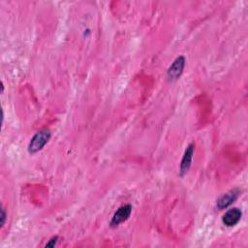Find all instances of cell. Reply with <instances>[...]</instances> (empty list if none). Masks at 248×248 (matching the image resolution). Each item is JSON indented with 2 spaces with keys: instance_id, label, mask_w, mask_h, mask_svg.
I'll list each match as a JSON object with an SVG mask.
<instances>
[{
  "instance_id": "obj_7",
  "label": "cell",
  "mask_w": 248,
  "mask_h": 248,
  "mask_svg": "<svg viewBox=\"0 0 248 248\" xmlns=\"http://www.w3.org/2000/svg\"><path fill=\"white\" fill-rule=\"evenodd\" d=\"M58 241V235L53 236V237L49 240V242L46 244V247H55V246L57 245Z\"/></svg>"
},
{
  "instance_id": "obj_4",
  "label": "cell",
  "mask_w": 248,
  "mask_h": 248,
  "mask_svg": "<svg viewBox=\"0 0 248 248\" xmlns=\"http://www.w3.org/2000/svg\"><path fill=\"white\" fill-rule=\"evenodd\" d=\"M194 152H195V144L191 143L187 146V148H186V150L184 152V155H183V157L181 159L180 169H179L180 170L179 174H180L181 176H184L188 173V171H189V169L191 167V164H192V159H193Z\"/></svg>"
},
{
  "instance_id": "obj_2",
  "label": "cell",
  "mask_w": 248,
  "mask_h": 248,
  "mask_svg": "<svg viewBox=\"0 0 248 248\" xmlns=\"http://www.w3.org/2000/svg\"><path fill=\"white\" fill-rule=\"evenodd\" d=\"M185 58L184 57L180 56L178 58H176L174 62L172 63V65L169 67L168 71H167V77L169 79V81L171 82H175L176 80H178L184 70L185 67Z\"/></svg>"
},
{
  "instance_id": "obj_1",
  "label": "cell",
  "mask_w": 248,
  "mask_h": 248,
  "mask_svg": "<svg viewBox=\"0 0 248 248\" xmlns=\"http://www.w3.org/2000/svg\"><path fill=\"white\" fill-rule=\"evenodd\" d=\"M52 137V132L45 128L40 131H38L30 140L29 145V151L31 154H35L39 152L43 147L49 143L50 139Z\"/></svg>"
},
{
  "instance_id": "obj_6",
  "label": "cell",
  "mask_w": 248,
  "mask_h": 248,
  "mask_svg": "<svg viewBox=\"0 0 248 248\" xmlns=\"http://www.w3.org/2000/svg\"><path fill=\"white\" fill-rule=\"evenodd\" d=\"M241 210L237 207H233L229 209L222 217V222L227 227H233L236 225L241 218Z\"/></svg>"
},
{
  "instance_id": "obj_8",
  "label": "cell",
  "mask_w": 248,
  "mask_h": 248,
  "mask_svg": "<svg viewBox=\"0 0 248 248\" xmlns=\"http://www.w3.org/2000/svg\"><path fill=\"white\" fill-rule=\"evenodd\" d=\"M6 217H7V215H6V211H5L4 207H2V208H1V228H3V227H4V225H5Z\"/></svg>"
},
{
  "instance_id": "obj_3",
  "label": "cell",
  "mask_w": 248,
  "mask_h": 248,
  "mask_svg": "<svg viewBox=\"0 0 248 248\" xmlns=\"http://www.w3.org/2000/svg\"><path fill=\"white\" fill-rule=\"evenodd\" d=\"M132 212V205L131 204H124L122 206H120L116 213L114 214L112 221L110 223L111 227L115 228L117 227L118 225H120L121 223L125 222L131 215Z\"/></svg>"
},
{
  "instance_id": "obj_5",
  "label": "cell",
  "mask_w": 248,
  "mask_h": 248,
  "mask_svg": "<svg viewBox=\"0 0 248 248\" xmlns=\"http://www.w3.org/2000/svg\"><path fill=\"white\" fill-rule=\"evenodd\" d=\"M240 194V190L239 189H233L231 191H229L228 193L222 195L216 203V207L221 210L224 209L226 207H228L229 205H231L233 203H234V201H236V199L238 198Z\"/></svg>"
}]
</instances>
